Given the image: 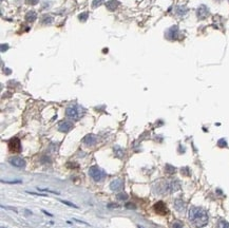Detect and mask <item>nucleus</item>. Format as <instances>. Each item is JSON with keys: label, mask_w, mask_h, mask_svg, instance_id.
<instances>
[{"label": "nucleus", "mask_w": 229, "mask_h": 228, "mask_svg": "<svg viewBox=\"0 0 229 228\" xmlns=\"http://www.w3.org/2000/svg\"><path fill=\"white\" fill-rule=\"evenodd\" d=\"M123 187V181L122 179H115L110 183V189L112 191H119Z\"/></svg>", "instance_id": "obj_8"}, {"label": "nucleus", "mask_w": 229, "mask_h": 228, "mask_svg": "<svg viewBox=\"0 0 229 228\" xmlns=\"http://www.w3.org/2000/svg\"><path fill=\"white\" fill-rule=\"evenodd\" d=\"M72 128H73V124L71 122H68V120H65V122H61L60 124L58 125V130L60 132L67 133L69 131H71Z\"/></svg>", "instance_id": "obj_9"}, {"label": "nucleus", "mask_w": 229, "mask_h": 228, "mask_svg": "<svg viewBox=\"0 0 229 228\" xmlns=\"http://www.w3.org/2000/svg\"><path fill=\"white\" fill-rule=\"evenodd\" d=\"M153 209H154V211H155L156 213L161 214V216H166V214H168V212H169V210H168V208H167L166 204H165L164 202H162V201H159V202H158V203L154 204Z\"/></svg>", "instance_id": "obj_5"}, {"label": "nucleus", "mask_w": 229, "mask_h": 228, "mask_svg": "<svg viewBox=\"0 0 229 228\" xmlns=\"http://www.w3.org/2000/svg\"><path fill=\"white\" fill-rule=\"evenodd\" d=\"M2 182H3V183H6V184H19V183H21V181H11V182L10 181H6V182L2 181Z\"/></svg>", "instance_id": "obj_25"}, {"label": "nucleus", "mask_w": 229, "mask_h": 228, "mask_svg": "<svg viewBox=\"0 0 229 228\" xmlns=\"http://www.w3.org/2000/svg\"><path fill=\"white\" fill-rule=\"evenodd\" d=\"M10 164H11L12 166H14V167H17V168H22L25 166V162L24 160H22L21 157H18V156H14V157H11L9 160Z\"/></svg>", "instance_id": "obj_7"}, {"label": "nucleus", "mask_w": 229, "mask_h": 228, "mask_svg": "<svg viewBox=\"0 0 229 228\" xmlns=\"http://www.w3.org/2000/svg\"><path fill=\"white\" fill-rule=\"evenodd\" d=\"M104 3V0H93V2H92V7H97L99 6H102V4Z\"/></svg>", "instance_id": "obj_19"}, {"label": "nucleus", "mask_w": 229, "mask_h": 228, "mask_svg": "<svg viewBox=\"0 0 229 228\" xmlns=\"http://www.w3.org/2000/svg\"><path fill=\"white\" fill-rule=\"evenodd\" d=\"M36 18H37V14L34 11H29L25 15V20L28 22H34Z\"/></svg>", "instance_id": "obj_13"}, {"label": "nucleus", "mask_w": 229, "mask_h": 228, "mask_svg": "<svg viewBox=\"0 0 229 228\" xmlns=\"http://www.w3.org/2000/svg\"><path fill=\"white\" fill-rule=\"evenodd\" d=\"M173 228H183V226H182V224L181 223H179V222H175L173 224Z\"/></svg>", "instance_id": "obj_26"}, {"label": "nucleus", "mask_w": 229, "mask_h": 228, "mask_svg": "<svg viewBox=\"0 0 229 228\" xmlns=\"http://www.w3.org/2000/svg\"><path fill=\"white\" fill-rule=\"evenodd\" d=\"M89 174H90V176L96 182L102 181V179H104V176L106 175L104 171L100 168L97 167V166H92V167L89 169Z\"/></svg>", "instance_id": "obj_3"}, {"label": "nucleus", "mask_w": 229, "mask_h": 228, "mask_svg": "<svg viewBox=\"0 0 229 228\" xmlns=\"http://www.w3.org/2000/svg\"><path fill=\"white\" fill-rule=\"evenodd\" d=\"M138 228H144L143 226H138Z\"/></svg>", "instance_id": "obj_27"}, {"label": "nucleus", "mask_w": 229, "mask_h": 228, "mask_svg": "<svg viewBox=\"0 0 229 228\" xmlns=\"http://www.w3.org/2000/svg\"><path fill=\"white\" fill-rule=\"evenodd\" d=\"M189 220L197 228L204 227L208 223V214L201 207H191L189 210Z\"/></svg>", "instance_id": "obj_1"}, {"label": "nucleus", "mask_w": 229, "mask_h": 228, "mask_svg": "<svg viewBox=\"0 0 229 228\" xmlns=\"http://www.w3.org/2000/svg\"><path fill=\"white\" fill-rule=\"evenodd\" d=\"M118 4H119V3H118L117 0H110V1H108L106 3V6H107V9L109 10V11H114V10L117 9Z\"/></svg>", "instance_id": "obj_12"}, {"label": "nucleus", "mask_w": 229, "mask_h": 228, "mask_svg": "<svg viewBox=\"0 0 229 228\" xmlns=\"http://www.w3.org/2000/svg\"><path fill=\"white\" fill-rule=\"evenodd\" d=\"M114 152H115V155L117 156V157H122V156L123 155V151L122 148H119L117 146V147L114 148Z\"/></svg>", "instance_id": "obj_15"}, {"label": "nucleus", "mask_w": 229, "mask_h": 228, "mask_svg": "<svg viewBox=\"0 0 229 228\" xmlns=\"http://www.w3.org/2000/svg\"><path fill=\"white\" fill-rule=\"evenodd\" d=\"M1 228H4V227H1Z\"/></svg>", "instance_id": "obj_28"}, {"label": "nucleus", "mask_w": 229, "mask_h": 228, "mask_svg": "<svg viewBox=\"0 0 229 228\" xmlns=\"http://www.w3.org/2000/svg\"><path fill=\"white\" fill-rule=\"evenodd\" d=\"M218 228H229V223L224 221V220H221V221H218Z\"/></svg>", "instance_id": "obj_16"}, {"label": "nucleus", "mask_w": 229, "mask_h": 228, "mask_svg": "<svg viewBox=\"0 0 229 228\" xmlns=\"http://www.w3.org/2000/svg\"><path fill=\"white\" fill-rule=\"evenodd\" d=\"M117 199L118 200H127L128 199V196L126 193H120L117 196Z\"/></svg>", "instance_id": "obj_24"}, {"label": "nucleus", "mask_w": 229, "mask_h": 228, "mask_svg": "<svg viewBox=\"0 0 229 228\" xmlns=\"http://www.w3.org/2000/svg\"><path fill=\"white\" fill-rule=\"evenodd\" d=\"M59 202H61V203L65 204V205H68V206H70V207H74V208H77L76 205H74L73 203H70V202H68V201H65V200H59Z\"/></svg>", "instance_id": "obj_21"}, {"label": "nucleus", "mask_w": 229, "mask_h": 228, "mask_svg": "<svg viewBox=\"0 0 229 228\" xmlns=\"http://www.w3.org/2000/svg\"><path fill=\"white\" fill-rule=\"evenodd\" d=\"M218 147H227V143H226V140H224V138H222V140H220L218 142Z\"/></svg>", "instance_id": "obj_22"}, {"label": "nucleus", "mask_w": 229, "mask_h": 228, "mask_svg": "<svg viewBox=\"0 0 229 228\" xmlns=\"http://www.w3.org/2000/svg\"><path fill=\"white\" fill-rule=\"evenodd\" d=\"M84 108H81L80 106H77V105H73V106L68 107L66 110V115L69 118L73 120H78L80 117L84 116Z\"/></svg>", "instance_id": "obj_2"}, {"label": "nucleus", "mask_w": 229, "mask_h": 228, "mask_svg": "<svg viewBox=\"0 0 229 228\" xmlns=\"http://www.w3.org/2000/svg\"><path fill=\"white\" fill-rule=\"evenodd\" d=\"M7 147H9V150L11 152L17 153L21 151V143H20V140L18 137H13L10 140L9 144H7Z\"/></svg>", "instance_id": "obj_4"}, {"label": "nucleus", "mask_w": 229, "mask_h": 228, "mask_svg": "<svg viewBox=\"0 0 229 228\" xmlns=\"http://www.w3.org/2000/svg\"><path fill=\"white\" fill-rule=\"evenodd\" d=\"M186 12H187L186 7H184V6L177 7V13H179V15H185V14H186Z\"/></svg>", "instance_id": "obj_20"}, {"label": "nucleus", "mask_w": 229, "mask_h": 228, "mask_svg": "<svg viewBox=\"0 0 229 228\" xmlns=\"http://www.w3.org/2000/svg\"><path fill=\"white\" fill-rule=\"evenodd\" d=\"M174 206H175V208L179 210V211H183V210L185 209V204H184V202L181 201V200H176Z\"/></svg>", "instance_id": "obj_14"}, {"label": "nucleus", "mask_w": 229, "mask_h": 228, "mask_svg": "<svg viewBox=\"0 0 229 228\" xmlns=\"http://www.w3.org/2000/svg\"><path fill=\"white\" fill-rule=\"evenodd\" d=\"M197 18L199 19H205L206 17L209 15V9H208L206 6H201L197 11Z\"/></svg>", "instance_id": "obj_10"}, {"label": "nucleus", "mask_w": 229, "mask_h": 228, "mask_svg": "<svg viewBox=\"0 0 229 228\" xmlns=\"http://www.w3.org/2000/svg\"><path fill=\"white\" fill-rule=\"evenodd\" d=\"M88 16H89V15H88V13H87V12H84V13H81V14L79 15V16H78V18H79V20H80V21L84 22V21H87V19H88Z\"/></svg>", "instance_id": "obj_17"}, {"label": "nucleus", "mask_w": 229, "mask_h": 228, "mask_svg": "<svg viewBox=\"0 0 229 228\" xmlns=\"http://www.w3.org/2000/svg\"><path fill=\"white\" fill-rule=\"evenodd\" d=\"M97 142V138L93 134H89L84 138V144L87 146H94Z\"/></svg>", "instance_id": "obj_11"}, {"label": "nucleus", "mask_w": 229, "mask_h": 228, "mask_svg": "<svg viewBox=\"0 0 229 228\" xmlns=\"http://www.w3.org/2000/svg\"><path fill=\"white\" fill-rule=\"evenodd\" d=\"M38 1H39V0H25V2H27L28 4H31V6H35V4H37Z\"/></svg>", "instance_id": "obj_23"}, {"label": "nucleus", "mask_w": 229, "mask_h": 228, "mask_svg": "<svg viewBox=\"0 0 229 228\" xmlns=\"http://www.w3.org/2000/svg\"><path fill=\"white\" fill-rule=\"evenodd\" d=\"M177 35H179V29H177V27H171L169 30H167L165 36H166L167 39L173 41V40H175L177 38Z\"/></svg>", "instance_id": "obj_6"}, {"label": "nucleus", "mask_w": 229, "mask_h": 228, "mask_svg": "<svg viewBox=\"0 0 229 228\" xmlns=\"http://www.w3.org/2000/svg\"><path fill=\"white\" fill-rule=\"evenodd\" d=\"M53 21V18L51 16H45V18L42 19V24H51Z\"/></svg>", "instance_id": "obj_18"}]
</instances>
